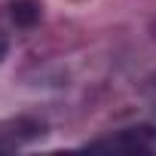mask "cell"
Segmentation results:
<instances>
[{"mask_svg": "<svg viewBox=\"0 0 156 156\" xmlns=\"http://www.w3.org/2000/svg\"><path fill=\"white\" fill-rule=\"evenodd\" d=\"M89 150H101V153H153L156 156V129H150V126L119 129L107 138L92 141Z\"/></svg>", "mask_w": 156, "mask_h": 156, "instance_id": "obj_1", "label": "cell"}, {"mask_svg": "<svg viewBox=\"0 0 156 156\" xmlns=\"http://www.w3.org/2000/svg\"><path fill=\"white\" fill-rule=\"evenodd\" d=\"M12 19L22 22V25H34V22L40 19V6L34 3V0H22V3L12 6Z\"/></svg>", "mask_w": 156, "mask_h": 156, "instance_id": "obj_2", "label": "cell"}, {"mask_svg": "<svg viewBox=\"0 0 156 156\" xmlns=\"http://www.w3.org/2000/svg\"><path fill=\"white\" fill-rule=\"evenodd\" d=\"M6 52H9V40H6V34L0 31V61L6 58Z\"/></svg>", "mask_w": 156, "mask_h": 156, "instance_id": "obj_3", "label": "cell"}, {"mask_svg": "<svg viewBox=\"0 0 156 156\" xmlns=\"http://www.w3.org/2000/svg\"><path fill=\"white\" fill-rule=\"evenodd\" d=\"M150 107L156 110V80H153V86H150Z\"/></svg>", "mask_w": 156, "mask_h": 156, "instance_id": "obj_4", "label": "cell"}]
</instances>
